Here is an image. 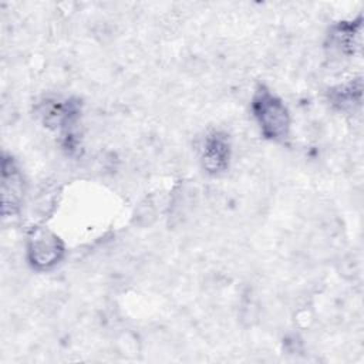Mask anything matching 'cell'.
I'll return each mask as SVG.
<instances>
[{
    "instance_id": "1",
    "label": "cell",
    "mask_w": 364,
    "mask_h": 364,
    "mask_svg": "<svg viewBox=\"0 0 364 364\" xmlns=\"http://www.w3.org/2000/svg\"><path fill=\"white\" fill-rule=\"evenodd\" d=\"M252 112L262 134L272 141L282 142L290 134V115L284 102L266 87H259L252 98Z\"/></svg>"
},
{
    "instance_id": "2",
    "label": "cell",
    "mask_w": 364,
    "mask_h": 364,
    "mask_svg": "<svg viewBox=\"0 0 364 364\" xmlns=\"http://www.w3.org/2000/svg\"><path fill=\"white\" fill-rule=\"evenodd\" d=\"M27 255L30 263L40 270L54 267L64 256L61 239L46 228H33L27 236Z\"/></svg>"
},
{
    "instance_id": "3",
    "label": "cell",
    "mask_w": 364,
    "mask_h": 364,
    "mask_svg": "<svg viewBox=\"0 0 364 364\" xmlns=\"http://www.w3.org/2000/svg\"><path fill=\"white\" fill-rule=\"evenodd\" d=\"M24 178L16 161L4 155L1 162V209L3 215H14L23 202Z\"/></svg>"
},
{
    "instance_id": "4",
    "label": "cell",
    "mask_w": 364,
    "mask_h": 364,
    "mask_svg": "<svg viewBox=\"0 0 364 364\" xmlns=\"http://www.w3.org/2000/svg\"><path fill=\"white\" fill-rule=\"evenodd\" d=\"M200 158L203 168L209 173L223 172L228 168L230 158V144L226 135L215 131L205 136Z\"/></svg>"
},
{
    "instance_id": "5",
    "label": "cell",
    "mask_w": 364,
    "mask_h": 364,
    "mask_svg": "<svg viewBox=\"0 0 364 364\" xmlns=\"http://www.w3.org/2000/svg\"><path fill=\"white\" fill-rule=\"evenodd\" d=\"M330 44L340 53L351 55L361 47V23L341 21L330 33Z\"/></svg>"
},
{
    "instance_id": "6",
    "label": "cell",
    "mask_w": 364,
    "mask_h": 364,
    "mask_svg": "<svg viewBox=\"0 0 364 364\" xmlns=\"http://www.w3.org/2000/svg\"><path fill=\"white\" fill-rule=\"evenodd\" d=\"M360 98H361V85L355 88L353 82H350L346 87H340L338 91L331 92L333 102L337 104L341 109L353 108L354 104H360Z\"/></svg>"
}]
</instances>
